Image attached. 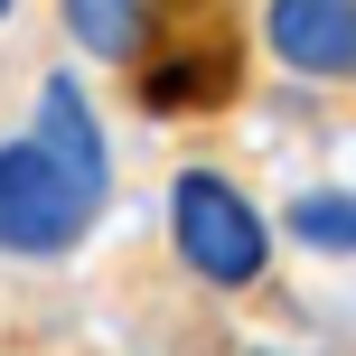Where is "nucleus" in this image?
<instances>
[{
	"instance_id": "nucleus-4",
	"label": "nucleus",
	"mask_w": 356,
	"mask_h": 356,
	"mask_svg": "<svg viewBox=\"0 0 356 356\" xmlns=\"http://www.w3.org/2000/svg\"><path fill=\"white\" fill-rule=\"evenodd\" d=\"M38 150H47L56 169H75L94 197L113 188V150H104V122H94V104H85V85L75 75H47V94H38V131H29Z\"/></svg>"
},
{
	"instance_id": "nucleus-7",
	"label": "nucleus",
	"mask_w": 356,
	"mask_h": 356,
	"mask_svg": "<svg viewBox=\"0 0 356 356\" xmlns=\"http://www.w3.org/2000/svg\"><path fill=\"white\" fill-rule=\"evenodd\" d=\"M0 19H10V0H0Z\"/></svg>"
},
{
	"instance_id": "nucleus-1",
	"label": "nucleus",
	"mask_w": 356,
	"mask_h": 356,
	"mask_svg": "<svg viewBox=\"0 0 356 356\" xmlns=\"http://www.w3.org/2000/svg\"><path fill=\"white\" fill-rule=\"evenodd\" d=\"M169 244H178V263H188L197 282L244 291V282H263V263H272V216L253 207L244 188H225L216 169H188V178H169Z\"/></svg>"
},
{
	"instance_id": "nucleus-3",
	"label": "nucleus",
	"mask_w": 356,
	"mask_h": 356,
	"mask_svg": "<svg viewBox=\"0 0 356 356\" xmlns=\"http://www.w3.org/2000/svg\"><path fill=\"white\" fill-rule=\"evenodd\" d=\"M263 38L291 75H319V85H347L356 75V0H272Z\"/></svg>"
},
{
	"instance_id": "nucleus-2",
	"label": "nucleus",
	"mask_w": 356,
	"mask_h": 356,
	"mask_svg": "<svg viewBox=\"0 0 356 356\" xmlns=\"http://www.w3.org/2000/svg\"><path fill=\"white\" fill-rule=\"evenodd\" d=\"M94 207H104V197H94L75 169H56L38 141H0V253L56 263V253L85 244Z\"/></svg>"
},
{
	"instance_id": "nucleus-5",
	"label": "nucleus",
	"mask_w": 356,
	"mask_h": 356,
	"mask_svg": "<svg viewBox=\"0 0 356 356\" xmlns=\"http://www.w3.org/2000/svg\"><path fill=\"white\" fill-rule=\"evenodd\" d=\"M66 38L104 66H122V56H141V0H66Z\"/></svg>"
},
{
	"instance_id": "nucleus-6",
	"label": "nucleus",
	"mask_w": 356,
	"mask_h": 356,
	"mask_svg": "<svg viewBox=\"0 0 356 356\" xmlns=\"http://www.w3.org/2000/svg\"><path fill=\"white\" fill-rule=\"evenodd\" d=\"M291 234L319 253H356V188H309L291 197Z\"/></svg>"
}]
</instances>
